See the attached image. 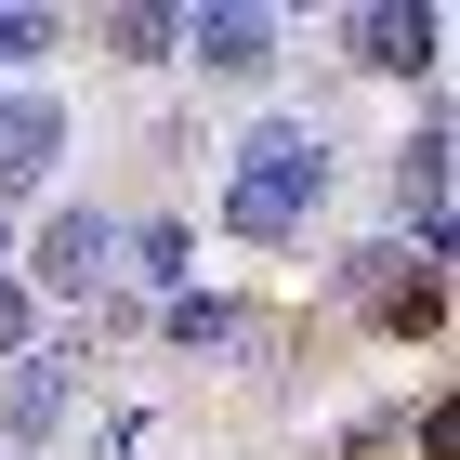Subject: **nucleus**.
<instances>
[{"instance_id": "nucleus-1", "label": "nucleus", "mask_w": 460, "mask_h": 460, "mask_svg": "<svg viewBox=\"0 0 460 460\" xmlns=\"http://www.w3.org/2000/svg\"><path fill=\"white\" fill-rule=\"evenodd\" d=\"M316 198H329V132H316V119H263V132L237 145V172H224V237L289 250Z\"/></svg>"}, {"instance_id": "nucleus-2", "label": "nucleus", "mask_w": 460, "mask_h": 460, "mask_svg": "<svg viewBox=\"0 0 460 460\" xmlns=\"http://www.w3.org/2000/svg\"><path fill=\"white\" fill-rule=\"evenodd\" d=\"M13 263H27V303H106L119 289V211H93V198H53V211L13 237Z\"/></svg>"}, {"instance_id": "nucleus-3", "label": "nucleus", "mask_w": 460, "mask_h": 460, "mask_svg": "<svg viewBox=\"0 0 460 460\" xmlns=\"http://www.w3.org/2000/svg\"><path fill=\"white\" fill-rule=\"evenodd\" d=\"M277 13H250V0H198V13H184V66L198 79H224V93H263V79H277Z\"/></svg>"}, {"instance_id": "nucleus-4", "label": "nucleus", "mask_w": 460, "mask_h": 460, "mask_svg": "<svg viewBox=\"0 0 460 460\" xmlns=\"http://www.w3.org/2000/svg\"><path fill=\"white\" fill-rule=\"evenodd\" d=\"M434 53H447L434 0H355L342 13V66H368V79H434Z\"/></svg>"}, {"instance_id": "nucleus-5", "label": "nucleus", "mask_w": 460, "mask_h": 460, "mask_svg": "<svg viewBox=\"0 0 460 460\" xmlns=\"http://www.w3.org/2000/svg\"><path fill=\"white\" fill-rule=\"evenodd\" d=\"M447 158H460V145H447V106H434L421 119V132H408V145H394V224H408V250H434V263H447Z\"/></svg>"}, {"instance_id": "nucleus-6", "label": "nucleus", "mask_w": 460, "mask_h": 460, "mask_svg": "<svg viewBox=\"0 0 460 460\" xmlns=\"http://www.w3.org/2000/svg\"><path fill=\"white\" fill-rule=\"evenodd\" d=\"M53 158H66V106H53V93H0V211L40 198Z\"/></svg>"}, {"instance_id": "nucleus-7", "label": "nucleus", "mask_w": 460, "mask_h": 460, "mask_svg": "<svg viewBox=\"0 0 460 460\" xmlns=\"http://www.w3.org/2000/svg\"><path fill=\"white\" fill-rule=\"evenodd\" d=\"M66 408H79V355H13V368H0V434H13V447H40V434H66Z\"/></svg>"}, {"instance_id": "nucleus-8", "label": "nucleus", "mask_w": 460, "mask_h": 460, "mask_svg": "<svg viewBox=\"0 0 460 460\" xmlns=\"http://www.w3.org/2000/svg\"><path fill=\"white\" fill-rule=\"evenodd\" d=\"M119 277H132V303L158 289H198V224H119Z\"/></svg>"}, {"instance_id": "nucleus-9", "label": "nucleus", "mask_w": 460, "mask_h": 460, "mask_svg": "<svg viewBox=\"0 0 460 460\" xmlns=\"http://www.w3.org/2000/svg\"><path fill=\"white\" fill-rule=\"evenodd\" d=\"M158 329H172V355H250L263 329H250V303H224V289H172L158 303Z\"/></svg>"}, {"instance_id": "nucleus-10", "label": "nucleus", "mask_w": 460, "mask_h": 460, "mask_svg": "<svg viewBox=\"0 0 460 460\" xmlns=\"http://www.w3.org/2000/svg\"><path fill=\"white\" fill-rule=\"evenodd\" d=\"M93 53H119V66H172V53H184V13L119 0V13H93Z\"/></svg>"}, {"instance_id": "nucleus-11", "label": "nucleus", "mask_w": 460, "mask_h": 460, "mask_svg": "<svg viewBox=\"0 0 460 460\" xmlns=\"http://www.w3.org/2000/svg\"><path fill=\"white\" fill-rule=\"evenodd\" d=\"M368 316H382L394 342H434V329H447V263H408V277H394Z\"/></svg>"}, {"instance_id": "nucleus-12", "label": "nucleus", "mask_w": 460, "mask_h": 460, "mask_svg": "<svg viewBox=\"0 0 460 460\" xmlns=\"http://www.w3.org/2000/svg\"><path fill=\"white\" fill-rule=\"evenodd\" d=\"M53 53V13H27V0H0V66H40Z\"/></svg>"}, {"instance_id": "nucleus-13", "label": "nucleus", "mask_w": 460, "mask_h": 460, "mask_svg": "<svg viewBox=\"0 0 460 460\" xmlns=\"http://www.w3.org/2000/svg\"><path fill=\"white\" fill-rule=\"evenodd\" d=\"M13 355H40V303H27L13 277H0V368H13Z\"/></svg>"}, {"instance_id": "nucleus-14", "label": "nucleus", "mask_w": 460, "mask_h": 460, "mask_svg": "<svg viewBox=\"0 0 460 460\" xmlns=\"http://www.w3.org/2000/svg\"><path fill=\"white\" fill-rule=\"evenodd\" d=\"M13 237H27V224H13V211H0V263H13Z\"/></svg>"}]
</instances>
